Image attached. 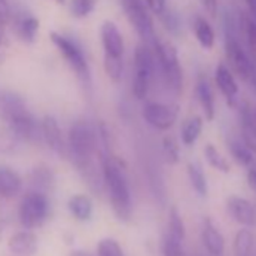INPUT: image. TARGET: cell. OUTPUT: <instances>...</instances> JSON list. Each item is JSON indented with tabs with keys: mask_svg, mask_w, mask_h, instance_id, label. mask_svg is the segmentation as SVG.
<instances>
[{
	"mask_svg": "<svg viewBox=\"0 0 256 256\" xmlns=\"http://www.w3.org/2000/svg\"><path fill=\"white\" fill-rule=\"evenodd\" d=\"M163 154L169 164H176L180 162V148L174 138L168 136L163 139Z\"/></svg>",
	"mask_w": 256,
	"mask_h": 256,
	"instance_id": "cell-33",
	"label": "cell"
},
{
	"mask_svg": "<svg viewBox=\"0 0 256 256\" xmlns=\"http://www.w3.org/2000/svg\"><path fill=\"white\" fill-rule=\"evenodd\" d=\"M204 128V120L200 116H192L187 119L181 128V140L186 146H192L199 139Z\"/></svg>",
	"mask_w": 256,
	"mask_h": 256,
	"instance_id": "cell-21",
	"label": "cell"
},
{
	"mask_svg": "<svg viewBox=\"0 0 256 256\" xmlns=\"http://www.w3.org/2000/svg\"><path fill=\"white\" fill-rule=\"evenodd\" d=\"M154 53H156V59L160 65L163 78L168 84V88L170 90H174L176 95H180L182 92V70L180 65V59H178V52L176 48L166 42L158 40L157 36L154 38V41L151 42Z\"/></svg>",
	"mask_w": 256,
	"mask_h": 256,
	"instance_id": "cell-3",
	"label": "cell"
},
{
	"mask_svg": "<svg viewBox=\"0 0 256 256\" xmlns=\"http://www.w3.org/2000/svg\"><path fill=\"white\" fill-rule=\"evenodd\" d=\"M101 41L104 54L124 56V38L113 22H104L101 26Z\"/></svg>",
	"mask_w": 256,
	"mask_h": 256,
	"instance_id": "cell-13",
	"label": "cell"
},
{
	"mask_svg": "<svg viewBox=\"0 0 256 256\" xmlns=\"http://www.w3.org/2000/svg\"><path fill=\"white\" fill-rule=\"evenodd\" d=\"M12 22V11L8 0H0V26H8Z\"/></svg>",
	"mask_w": 256,
	"mask_h": 256,
	"instance_id": "cell-35",
	"label": "cell"
},
{
	"mask_svg": "<svg viewBox=\"0 0 256 256\" xmlns=\"http://www.w3.org/2000/svg\"><path fill=\"white\" fill-rule=\"evenodd\" d=\"M50 40L56 46L59 53L65 58V60L71 66V70L77 74V77L82 78L83 82H89V78H90L89 65L86 62L82 50L77 47V44L72 42L71 40H68L66 36L58 34V32H52Z\"/></svg>",
	"mask_w": 256,
	"mask_h": 256,
	"instance_id": "cell-8",
	"label": "cell"
},
{
	"mask_svg": "<svg viewBox=\"0 0 256 256\" xmlns=\"http://www.w3.org/2000/svg\"><path fill=\"white\" fill-rule=\"evenodd\" d=\"M47 216H48V200L42 192L35 190L23 198L18 210V217L24 229L34 230L42 226Z\"/></svg>",
	"mask_w": 256,
	"mask_h": 256,
	"instance_id": "cell-6",
	"label": "cell"
},
{
	"mask_svg": "<svg viewBox=\"0 0 256 256\" xmlns=\"http://www.w3.org/2000/svg\"><path fill=\"white\" fill-rule=\"evenodd\" d=\"M8 247L17 256H32L38 250V240L30 229H24L10 238Z\"/></svg>",
	"mask_w": 256,
	"mask_h": 256,
	"instance_id": "cell-15",
	"label": "cell"
},
{
	"mask_svg": "<svg viewBox=\"0 0 256 256\" xmlns=\"http://www.w3.org/2000/svg\"><path fill=\"white\" fill-rule=\"evenodd\" d=\"M152 14L162 16L166 11V0H146L145 2Z\"/></svg>",
	"mask_w": 256,
	"mask_h": 256,
	"instance_id": "cell-36",
	"label": "cell"
},
{
	"mask_svg": "<svg viewBox=\"0 0 256 256\" xmlns=\"http://www.w3.org/2000/svg\"><path fill=\"white\" fill-rule=\"evenodd\" d=\"M199 2H200V5L204 6V10H205L210 16H212V17L217 16V11H218V0H199Z\"/></svg>",
	"mask_w": 256,
	"mask_h": 256,
	"instance_id": "cell-38",
	"label": "cell"
},
{
	"mask_svg": "<svg viewBox=\"0 0 256 256\" xmlns=\"http://www.w3.org/2000/svg\"><path fill=\"white\" fill-rule=\"evenodd\" d=\"M6 48V38L4 34V26H0V60H4V52Z\"/></svg>",
	"mask_w": 256,
	"mask_h": 256,
	"instance_id": "cell-41",
	"label": "cell"
},
{
	"mask_svg": "<svg viewBox=\"0 0 256 256\" xmlns=\"http://www.w3.org/2000/svg\"><path fill=\"white\" fill-rule=\"evenodd\" d=\"M196 96L198 101L202 107V112L205 114L206 120H212L216 116V108H214V95L210 86V82L205 77H199L196 83Z\"/></svg>",
	"mask_w": 256,
	"mask_h": 256,
	"instance_id": "cell-18",
	"label": "cell"
},
{
	"mask_svg": "<svg viewBox=\"0 0 256 256\" xmlns=\"http://www.w3.org/2000/svg\"><path fill=\"white\" fill-rule=\"evenodd\" d=\"M142 116L148 125L156 130L166 132L175 125L178 119V106L164 104V102H146Z\"/></svg>",
	"mask_w": 256,
	"mask_h": 256,
	"instance_id": "cell-9",
	"label": "cell"
},
{
	"mask_svg": "<svg viewBox=\"0 0 256 256\" xmlns=\"http://www.w3.org/2000/svg\"><path fill=\"white\" fill-rule=\"evenodd\" d=\"M98 256H125L119 242L113 238H104L98 242Z\"/></svg>",
	"mask_w": 256,
	"mask_h": 256,
	"instance_id": "cell-32",
	"label": "cell"
},
{
	"mask_svg": "<svg viewBox=\"0 0 256 256\" xmlns=\"http://www.w3.org/2000/svg\"><path fill=\"white\" fill-rule=\"evenodd\" d=\"M229 151H230V156L234 157V160L236 163H240L241 166H244V168L253 166V163H254L253 152L242 142H236V140L229 142Z\"/></svg>",
	"mask_w": 256,
	"mask_h": 256,
	"instance_id": "cell-27",
	"label": "cell"
},
{
	"mask_svg": "<svg viewBox=\"0 0 256 256\" xmlns=\"http://www.w3.org/2000/svg\"><path fill=\"white\" fill-rule=\"evenodd\" d=\"M226 59L229 62L230 71L236 74V77H240L242 82L250 83L256 90V64L252 58H248L234 35L226 36Z\"/></svg>",
	"mask_w": 256,
	"mask_h": 256,
	"instance_id": "cell-4",
	"label": "cell"
},
{
	"mask_svg": "<svg viewBox=\"0 0 256 256\" xmlns=\"http://www.w3.org/2000/svg\"><path fill=\"white\" fill-rule=\"evenodd\" d=\"M226 210L229 216L242 226L256 224V210L247 199L241 196H229L226 200Z\"/></svg>",
	"mask_w": 256,
	"mask_h": 256,
	"instance_id": "cell-11",
	"label": "cell"
},
{
	"mask_svg": "<svg viewBox=\"0 0 256 256\" xmlns=\"http://www.w3.org/2000/svg\"><path fill=\"white\" fill-rule=\"evenodd\" d=\"M240 24L246 42L250 48V54L253 56V59H256V20L248 14H242Z\"/></svg>",
	"mask_w": 256,
	"mask_h": 256,
	"instance_id": "cell-25",
	"label": "cell"
},
{
	"mask_svg": "<svg viewBox=\"0 0 256 256\" xmlns=\"http://www.w3.org/2000/svg\"><path fill=\"white\" fill-rule=\"evenodd\" d=\"M100 163H101L102 184L108 192V198L114 216L122 222H128L133 214V204H132V192L126 175L120 163L116 158H113L108 152L100 154Z\"/></svg>",
	"mask_w": 256,
	"mask_h": 256,
	"instance_id": "cell-1",
	"label": "cell"
},
{
	"mask_svg": "<svg viewBox=\"0 0 256 256\" xmlns=\"http://www.w3.org/2000/svg\"><path fill=\"white\" fill-rule=\"evenodd\" d=\"M40 30V22L29 16V17H24L20 20V23L17 24V32H18V36L24 41V42H34L35 38H36V34Z\"/></svg>",
	"mask_w": 256,
	"mask_h": 256,
	"instance_id": "cell-26",
	"label": "cell"
},
{
	"mask_svg": "<svg viewBox=\"0 0 256 256\" xmlns=\"http://www.w3.org/2000/svg\"><path fill=\"white\" fill-rule=\"evenodd\" d=\"M12 138L8 132H5L4 128H0V150L2 148H6L8 145H11V139Z\"/></svg>",
	"mask_w": 256,
	"mask_h": 256,
	"instance_id": "cell-39",
	"label": "cell"
},
{
	"mask_svg": "<svg viewBox=\"0 0 256 256\" xmlns=\"http://www.w3.org/2000/svg\"><path fill=\"white\" fill-rule=\"evenodd\" d=\"M214 80H216L218 90L222 92V95L228 101V104L234 106L236 95H238V84L235 82L234 72L224 64H218V66L216 68Z\"/></svg>",
	"mask_w": 256,
	"mask_h": 256,
	"instance_id": "cell-14",
	"label": "cell"
},
{
	"mask_svg": "<svg viewBox=\"0 0 256 256\" xmlns=\"http://www.w3.org/2000/svg\"><path fill=\"white\" fill-rule=\"evenodd\" d=\"M247 182L253 188V192H256V168H252L248 170V174H247Z\"/></svg>",
	"mask_w": 256,
	"mask_h": 256,
	"instance_id": "cell-40",
	"label": "cell"
},
{
	"mask_svg": "<svg viewBox=\"0 0 256 256\" xmlns=\"http://www.w3.org/2000/svg\"><path fill=\"white\" fill-rule=\"evenodd\" d=\"M162 17H164V20H163V22H164L166 28H168L170 32H174V34H175V32H178V29H180V22H178V18H176L174 14H169V12H166V11H164V12L162 14Z\"/></svg>",
	"mask_w": 256,
	"mask_h": 256,
	"instance_id": "cell-37",
	"label": "cell"
},
{
	"mask_svg": "<svg viewBox=\"0 0 256 256\" xmlns=\"http://www.w3.org/2000/svg\"><path fill=\"white\" fill-rule=\"evenodd\" d=\"M168 235L176 238V240H181L184 241L186 238V226H184V220L180 214V211L172 206L170 211H169V220H168V230H166Z\"/></svg>",
	"mask_w": 256,
	"mask_h": 256,
	"instance_id": "cell-28",
	"label": "cell"
},
{
	"mask_svg": "<svg viewBox=\"0 0 256 256\" xmlns=\"http://www.w3.org/2000/svg\"><path fill=\"white\" fill-rule=\"evenodd\" d=\"M246 5H247V10L250 12V16L256 20V0H244Z\"/></svg>",
	"mask_w": 256,
	"mask_h": 256,
	"instance_id": "cell-42",
	"label": "cell"
},
{
	"mask_svg": "<svg viewBox=\"0 0 256 256\" xmlns=\"http://www.w3.org/2000/svg\"><path fill=\"white\" fill-rule=\"evenodd\" d=\"M34 182L36 187V192H42L52 187L53 184V176L52 172H48V169L40 168L34 172Z\"/></svg>",
	"mask_w": 256,
	"mask_h": 256,
	"instance_id": "cell-34",
	"label": "cell"
},
{
	"mask_svg": "<svg viewBox=\"0 0 256 256\" xmlns=\"http://www.w3.org/2000/svg\"><path fill=\"white\" fill-rule=\"evenodd\" d=\"M70 256H92V254L84 252V250H74V252H71Z\"/></svg>",
	"mask_w": 256,
	"mask_h": 256,
	"instance_id": "cell-43",
	"label": "cell"
},
{
	"mask_svg": "<svg viewBox=\"0 0 256 256\" xmlns=\"http://www.w3.org/2000/svg\"><path fill=\"white\" fill-rule=\"evenodd\" d=\"M0 119L14 139L34 142L38 133H41V125L38 126L24 101L14 92H4L0 95Z\"/></svg>",
	"mask_w": 256,
	"mask_h": 256,
	"instance_id": "cell-2",
	"label": "cell"
},
{
	"mask_svg": "<svg viewBox=\"0 0 256 256\" xmlns=\"http://www.w3.org/2000/svg\"><path fill=\"white\" fill-rule=\"evenodd\" d=\"M253 118H254V122H256V110H254V113H253Z\"/></svg>",
	"mask_w": 256,
	"mask_h": 256,
	"instance_id": "cell-45",
	"label": "cell"
},
{
	"mask_svg": "<svg viewBox=\"0 0 256 256\" xmlns=\"http://www.w3.org/2000/svg\"><path fill=\"white\" fill-rule=\"evenodd\" d=\"M202 244L206 248V252L211 256H223L224 253V240L220 230L214 226L212 220L205 217L202 222V230H200Z\"/></svg>",
	"mask_w": 256,
	"mask_h": 256,
	"instance_id": "cell-12",
	"label": "cell"
},
{
	"mask_svg": "<svg viewBox=\"0 0 256 256\" xmlns=\"http://www.w3.org/2000/svg\"><path fill=\"white\" fill-rule=\"evenodd\" d=\"M152 74H154V56L146 44H139L134 52V77H133V95L138 100H145L148 96Z\"/></svg>",
	"mask_w": 256,
	"mask_h": 256,
	"instance_id": "cell-5",
	"label": "cell"
},
{
	"mask_svg": "<svg viewBox=\"0 0 256 256\" xmlns=\"http://www.w3.org/2000/svg\"><path fill=\"white\" fill-rule=\"evenodd\" d=\"M41 136L53 152L60 157H68V146L65 145V140L62 138L60 126L53 116H44L41 122Z\"/></svg>",
	"mask_w": 256,
	"mask_h": 256,
	"instance_id": "cell-10",
	"label": "cell"
},
{
	"mask_svg": "<svg viewBox=\"0 0 256 256\" xmlns=\"http://www.w3.org/2000/svg\"><path fill=\"white\" fill-rule=\"evenodd\" d=\"M23 187V181L17 172L10 168H0V196L6 199L16 198Z\"/></svg>",
	"mask_w": 256,
	"mask_h": 256,
	"instance_id": "cell-17",
	"label": "cell"
},
{
	"mask_svg": "<svg viewBox=\"0 0 256 256\" xmlns=\"http://www.w3.org/2000/svg\"><path fill=\"white\" fill-rule=\"evenodd\" d=\"M66 2V0H56V4H59V5H64Z\"/></svg>",
	"mask_w": 256,
	"mask_h": 256,
	"instance_id": "cell-44",
	"label": "cell"
},
{
	"mask_svg": "<svg viewBox=\"0 0 256 256\" xmlns=\"http://www.w3.org/2000/svg\"><path fill=\"white\" fill-rule=\"evenodd\" d=\"M104 71H106L107 77L110 78V82L119 83L120 78H122V72H124V59H122V56L104 54Z\"/></svg>",
	"mask_w": 256,
	"mask_h": 256,
	"instance_id": "cell-29",
	"label": "cell"
},
{
	"mask_svg": "<svg viewBox=\"0 0 256 256\" xmlns=\"http://www.w3.org/2000/svg\"><path fill=\"white\" fill-rule=\"evenodd\" d=\"M240 120H241V138L242 144L256 154V122L250 108L244 104L240 110Z\"/></svg>",
	"mask_w": 256,
	"mask_h": 256,
	"instance_id": "cell-16",
	"label": "cell"
},
{
	"mask_svg": "<svg viewBox=\"0 0 256 256\" xmlns=\"http://www.w3.org/2000/svg\"><path fill=\"white\" fill-rule=\"evenodd\" d=\"M193 29H194V36L198 42L200 44V47L205 50H211L216 42V35H214L211 24L204 17H198L194 20Z\"/></svg>",
	"mask_w": 256,
	"mask_h": 256,
	"instance_id": "cell-20",
	"label": "cell"
},
{
	"mask_svg": "<svg viewBox=\"0 0 256 256\" xmlns=\"http://www.w3.org/2000/svg\"><path fill=\"white\" fill-rule=\"evenodd\" d=\"M187 174H188V180L192 182V187L194 188V192L205 198L208 194V182H206V178H205V174L204 170L199 168V164L196 163H188L187 166Z\"/></svg>",
	"mask_w": 256,
	"mask_h": 256,
	"instance_id": "cell-23",
	"label": "cell"
},
{
	"mask_svg": "<svg viewBox=\"0 0 256 256\" xmlns=\"http://www.w3.org/2000/svg\"><path fill=\"white\" fill-rule=\"evenodd\" d=\"M68 208H70L71 214L77 220H82V222L89 220L92 217V211H94L92 200L86 194H74L68 200Z\"/></svg>",
	"mask_w": 256,
	"mask_h": 256,
	"instance_id": "cell-19",
	"label": "cell"
},
{
	"mask_svg": "<svg viewBox=\"0 0 256 256\" xmlns=\"http://www.w3.org/2000/svg\"><path fill=\"white\" fill-rule=\"evenodd\" d=\"M98 0H71V14L77 18L88 17L96 6Z\"/></svg>",
	"mask_w": 256,
	"mask_h": 256,
	"instance_id": "cell-31",
	"label": "cell"
},
{
	"mask_svg": "<svg viewBox=\"0 0 256 256\" xmlns=\"http://www.w3.org/2000/svg\"><path fill=\"white\" fill-rule=\"evenodd\" d=\"M162 253H163V256H187L184 252V241L176 240L168 234H164V236H163Z\"/></svg>",
	"mask_w": 256,
	"mask_h": 256,
	"instance_id": "cell-30",
	"label": "cell"
},
{
	"mask_svg": "<svg viewBox=\"0 0 256 256\" xmlns=\"http://www.w3.org/2000/svg\"><path fill=\"white\" fill-rule=\"evenodd\" d=\"M122 6L126 18L130 20L132 26L138 30L140 38L146 42H152L156 34L148 5L144 0H122Z\"/></svg>",
	"mask_w": 256,
	"mask_h": 256,
	"instance_id": "cell-7",
	"label": "cell"
},
{
	"mask_svg": "<svg viewBox=\"0 0 256 256\" xmlns=\"http://www.w3.org/2000/svg\"><path fill=\"white\" fill-rule=\"evenodd\" d=\"M254 238L248 229H240L234 238V256H252Z\"/></svg>",
	"mask_w": 256,
	"mask_h": 256,
	"instance_id": "cell-22",
	"label": "cell"
},
{
	"mask_svg": "<svg viewBox=\"0 0 256 256\" xmlns=\"http://www.w3.org/2000/svg\"><path fill=\"white\" fill-rule=\"evenodd\" d=\"M204 156H205V160L208 162V164L212 169H216V170H218L222 174H229L230 172V163L220 154V151L214 145L208 144L205 146V150H204Z\"/></svg>",
	"mask_w": 256,
	"mask_h": 256,
	"instance_id": "cell-24",
	"label": "cell"
}]
</instances>
